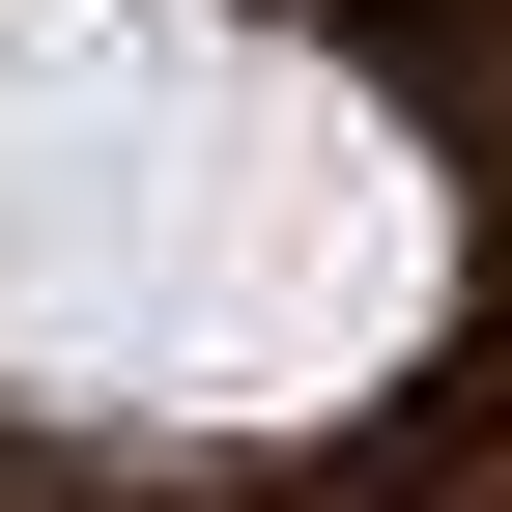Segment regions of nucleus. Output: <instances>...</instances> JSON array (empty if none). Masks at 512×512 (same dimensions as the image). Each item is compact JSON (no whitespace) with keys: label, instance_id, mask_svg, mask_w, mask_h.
<instances>
[{"label":"nucleus","instance_id":"obj_1","mask_svg":"<svg viewBox=\"0 0 512 512\" xmlns=\"http://www.w3.org/2000/svg\"><path fill=\"white\" fill-rule=\"evenodd\" d=\"M427 143L256 0H0V399L313 427L427 342Z\"/></svg>","mask_w":512,"mask_h":512}]
</instances>
